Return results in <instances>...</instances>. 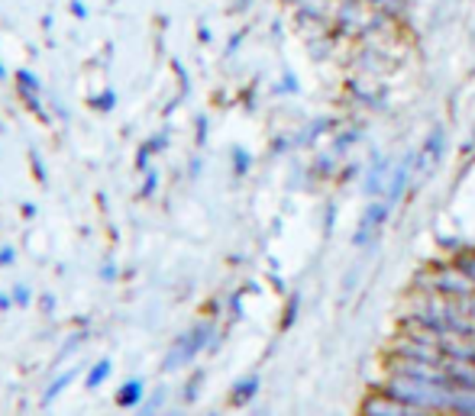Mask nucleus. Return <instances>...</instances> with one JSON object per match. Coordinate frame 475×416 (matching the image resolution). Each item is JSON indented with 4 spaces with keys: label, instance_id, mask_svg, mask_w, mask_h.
Returning a JSON list of instances; mask_svg holds the SVG:
<instances>
[{
    "label": "nucleus",
    "instance_id": "29",
    "mask_svg": "<svg viewBox=\"0 0 475 416\" xmlns=\"http://www.w3.org/2000/svg\"><path fill=\"white\" fill-rule=\"evenodd\" d=\"M142 146L150 148L152 156H159V152H165V146H169V133H156V136H152V139L142 142Z\"/></svg>",
    "mask_w": 475,
    "mask_h": 416
},
{
    "label": "nucleus",
    "instance_id": "30",
    "mask_svg": "<svg viewBox=\"0 0 475 416\" xmlns=\"http://www.w3.org/2000/svg\"><path fill=\"white\" fill-rule=\"evenodd\" d=\"M356 175H359V165H343V168L336 171L334 181H336V184H353Z\"/></svg>",
    "mask_w": 475,
    "mask_h": 416
},
{
    "label": "nucleus",
    "instance_id": "2",
    "mask_svg": "<svg viewBox=\"0 0 475 416\" xmlns=\"http://www.w3.org/2000/svg\"><path fill=\"white\" fill-rule=\"evenodd\" d=\"M213 332H217V320H198L191 330H185L181 336H175V342L169 346L162 359V371L171 374V371H185L201 352H207L213 342Z\"/></svg>",
    "mask_w": 475,
    "mask_h": 416
},
{
    "label": "nucleus",
    "instance_id": "5",
    "mask_svg": "<svg viewBox=\"0 0 475 416\" xmlns=\"http://www.w3.org/2000/svg\"><path fill=\"white\" fill-rule=\"evenodd\" d=\"M388 217H391V210H388L385 200H369V207L362 210L359 226H356V233H353V246L356 249L372 246V239L382 233V226L388 223Z\"/></svg>",
    "mask_w": 475,
    "mask_h": 416
},
{
    "label": "nucleus",
    "instance_id": "10",
    "mask_svg": "<svg viewBox=\"0 0 475 416\" xmlns=\"http://www.w3.org/2000/svg\"><path fill=\"white\" fill-rule=\"evenodd\" d=\"M443 374H447L449 388H456V391H475V365H472V361L443 359Z\"/></svg>",
    "mask_w": 475,
    "mask_h": 416
},
{
    "label": "nucleus",
    "instance_id": "11",
    "mask_svg": "<svg viewBox=\"0 0 475 416\" xmlns=\"http://www.w3.org/2000/svg\"><path fill=\"white\" fill-rule=\"evenodd\" d=\"M259 391H263V378L259 374H246V378H240V381L230 388V407H249V403L259 397Z\"/></svg>",
    "mask_w": 475,
    "mask_h": 416
},
{
    "label": "nucleus",
    "instance_id": "27",
    "mask_svg": "<svg viewBox=\"0 0 475 416\" xmlns=\"http://www.w3.org/2000/svg\"><path fill=\"white\" fill-rule=\"evenodd\" d=\"M29 165H33V175H36V181L39 184H46L49 181V178H46V165H43V156H39V152H29Z\"/></svg>",
    "mask_w": 475,
    "mask_h": 416
},
{
    "label": "nucleus",
    "instance_id": "3",
    "mask_svg": "<svg viewBox=\"0 0 475 416\" xmlns=\"http://www.w3.org/2000/svg\"><path fill=\"white\" fill-rule=\"evenodd\" d=\"M385 374L414 378V381H440V384H447L443 361H440V365H433V361H414V359H395V355H388V359H385Z\"/></svg>",
    "mask_w": 475,
    "mask_h": 416
},
{
    "label": "nucleus",
    "instance_id": "39",
    "mask_svg": "<svg viewBox=\"0 0 475 416\" xmlns=\"http://www.w3.org/2000/svg\"><path fill=\"white\" fill-rule=\"evenodd\" d=\"M39 307H43V313H52V310H56V297H52V294H43Z\"/></svg>",
    "mask_w": 475,
    "mask_h": 416
},
{
    "label": "nucleus",
    "instance_id": "31",
    "mask_svg": "<svg viewBox=\"0 0 475 416\" xmlns=\"http://www.w3.org/2000/svg\"><path fill=\"white\" fill-rule=\"evenodd\" d=\"M117 278H120V269H117L114 261H104L100 265V281H117Z\"/></svg>",
    "mask_w": 475,
    "mask_h": 416
},
{
    "label": "nucleus",
    "instance_id": "6",
    "mask_svg": "<svg viewBox=\"0 0 475 416\" xmlns=\"http://www.w3.org/2000/svg\"><path fill=\"white\" fill-rule=\"evenodd\" d=\"M443 148H447V129L433 127L427 139L420 142V152H414V175H420V181L437 168V162L443 158Z\"/></svg>",
    "mask_w": 475,
    "mask_h": 416
},
{
    "label": "nucleus",
    "instance_id": "22",
    "mask_svg": "<svg viewBox=\"0 0 475 416\" xmlns=\"http://www.w3.org/2000/svg\"><path fill=\"white\" fill-rule=\"evenodd\" d=\"M201 388H204V371H194L191 378L185 381V388H181V401H185L188 407H191V403L201 397Z\"/></svg>",
    "mask_w": 475,
    "mask_h": 416
},
{
    "label": "nucleus",
    "instance_id": "26",
    "mask_svg": "<svg viewBox=\"0 0 475 416\" xmlns=\"http://www.w3.org/2000/svg\"><path fill=\"white\" fill-rule=\"evenodd\" d=\"M10 294H14V304L16 307H33V290H29L26 284H16Z\"/></svg>",
    "mask_w": 475,
    "mask_h": 416
},
{
    "label": "nucleus",
    "instance_id": "1",
    "mask_svg": "<svg viewBox=\"0 0 475 416\" xmlns=\"http://www.w3.org/2000/svg\"><path fill=\"white\" fill-rule=\"evenodd\" d=\"M378 391L391 394L395 401L408 403L414 410H424L433 416H447L449 413V397L453 388L440 381H414V378H398V374H385L382 381L376 384Z\"/></svg>",
    "mask_w": 475,
    "mask_h": 416
},
{
    "label": "nucleus",
    "instance_id": "19",
    "mask_svg": "<svg viewBox=\"0 0 475 416\" xmlns=\"http://www.w3.org/2000/svg\"><path fill=\"white\" fill-rule=\"evenodd\" d=\"M449 416H475V391H456L449 397Z\"/></svg>",
    "mask_w": 475,
    "mask_h": 416
},
{
    "label": "nucleus",
    "instance_id": "35",
    "mask_svg": "<svg viewBox=\"0 0 475 416\" xmlns=\"http://www.w3.org/2000/svg\"><path fill=\"white\" fill-rule=\"evenodd\" d=\"M14 294L10 290H0V313H7V310H14Z\"/></svg>",
    "mask_w": 475,
    "mask_h": 416
},
{
    "label": "nucleus",
    "instance_id": "33",
    "mask_svg": "<svg viewBox=\"0 0 475 416\" xmlns=\"http://www.w3.org/2000/svg\"><path fill=\"white\" fill-rule=\"evenodd\" d=\"M14 261H16V249H14V246H4V249H0V269H10Z\"/></svg>",
    "mask_w": 475,
    "mask_h": 416
},
{
    "label": "nucleus",
    "instance_id": "45",
    "mask_svg": "<svg viewBox=\"0 0 475 416\" xmlns=\"http://www.w3.org/2000/svg\"><path fill=\"white\" fill-rule=\"evenodd\" d=\"M211 416H221V413H211Z\"/></svg>",
    "mask_w": 475,
    "mask_h": 416
},
{
    "label": "nucleus",
    "instance_id": "25",
    "mask_svg": "<svg viewBox=\"0 0 475 416\" xmlns=\"http://www.w3.org/2000/svg\"><path fill=\"white\" fill-rule=\"evenodd\" d=\"M91 107H94V110H100V113H110L117 107V91H114V87L100 91L98 97H91Z\"/></svg>",
    "mask_w": 475,
    "mask_h": 416
},
{
    "label": "nucleus",
    "instance_id": "28",
    "mask_svg": "<svg viewBox=\"0 0 475 416\" xmlns=\"http://www.w3.org/2000/svg\"><path fill=\"white\" fill-rule=\"evenodd\" d=\"M298 94V78H294V75H291V71H284L282 75V81H278L275 85V94Z\"/></svg>",
    "mask_w": 475,
    "mask_h": 416
},
{
    "label": "nucleus",
    "instance_id": "13",
    "mask_svg": "<svg viewBox=\"0 0 475 416\" xmlns=\"http://www.w3.org/2000/svg\"><path fill=\"white\" fill-rule=\"evenodd\" d=\"M362 136H366V127H362V123H343V129L334 136V148H330V152H334L336 158L349 156L353 146L362 139Z\"/></svg>",
    "mask_w": 475,
    "mask_h": 416
},
{
    "label": "nucleus",
    "instance_id": "42",
    "mask_svg": "<svg viewBox=\"0 0 475 416\" xmlns=\"http://www.w3.org/2000/svg\"><path fill=\"white\" fill-rule=\"evenodd\" d=\"M162 416H185L181 410H169V413H162Z\"/></svg>",
    "mask_w": 475,
    "mask_h": 416
},
{
    "label": "nucleus",
    "instance_id": "14",
    "mask_svg": "<svg viewBox=\"0 0 475 416\" xmlns=\"http://www.w3.org/2000/svg\"><path fill=\"white\" fill-rule=\"evenodd\" d=\"M336 127H340V123L326 120V117H320V120H311V123H307L305 129H301L298 136H294V139H291V146H301V148H307V146H314V142H317L320 136L334 133Z\"/></svg>",
    "mask_w": 475,
    "mask_h": 416
},
{
    "label": "nucleus",
    "instance_id": "37",
    "mask_svg": "<svg viewBox=\"0 0 475 416\" xmlns=\"http://www.w3.org/2000/svg\"><path fill=\"white\" fill-rule=\"evenodd\" d=\"M194 142H198V146L207 142V117H198V136H194Z\"/></svg>",
    "mask_w": 475,
    "mask_h": 416
},
{
    "label": "nucleus",
    "instance_id": "21",
    "mask_svg": "<svg viewBox=\"0 0 475 416\" xmlns=\"http://www.w3.org/2000/svg\"><path fill=\"white\" fill-rule=\"evenodd\" d=\"M449 261H453L456 269H460L462 275H466L469 281L475 284V252H472V249H469V246H466V249H460V252H456V255H449Z\"/></svg>",
    "mask_w": 475,
    "mask_h": 416
},
{
    "label": "nucleus",
    "instance_id": "36",
    "mask_svg": "<svg viewBox=\"0 0 475 416\" xmlns=\"http://www.w3.org/2000/svg\"><path fill=\"white\" fill-rule=\"evenodd\" d=\"M240 313H243V294L236 290V294L230 297V317H240Z\"/></svg>",
    "mask_w": 475,
    "mask_h": 416
},
{
    "label": "nucleus",
    "instance_id": "20",
    "mask_svg": "<svg viewBox=\"0 0 475 416\" xmlns=\"http://www.w3.org/2000/svg\"><path fill=\"white\" fill-rule=\"evenodd\" d=\"M230 162H233V175L236 178H246L253 171V156H249V148L233 146L230 148Z\"/></svg>",
    "mask_w": 475,
    "mask_h": 416
},
{
    "label": "nucleus",
    "instance_id": "23",
    "mask_svg": "<svg viewBox=\"0 0 475 416\" xmlns=\"http://www.w3.org/2000/svg\"><path fill=\"white\" fill-rule=\"evenodd\" d=\"M298 313H301V294H291L288 304H284V310H282V330L284 332L298 323Z\"/></svg>",
    "mask_w": 475,
    "mask_h": 416
},
{
    "label": "nucleus",
    "instance_id": "24",
    "mask_svg": "<svg viewBox=\"0 0 475 416\" xmlns=\"http://www.w3.org/2000/svg\"><path fill=\"white\" fill-rule=\"evenodd\" d=\"M159 178H162V175H159L156 168H146V171H142V184H139V200H150L152 194L159 191Z\"/></svg>",
    "mask_w": 475,
    "mask_h": 416
},
{
    "label": "nucleus",
    "instance_id": "16",
    "mask_svg": "<svg viewBox=\"0 0 475 416\" xmlns=\"http://www.w3.org/2000/svg\"><path fill=\"white\" fill-rule=\"evenodd\" d=\"M110 374H114V361H110V359H98L85 371V388L88 391H100L107 381H110Z\"/></svg>",
    "mask_w": 475,
    "mask_h": 416
},
{
    "label": "nucleus",
    "instance_id": "34",
    "mask_svg": "<svg viewBox=\"0 0 475 416\" xmlns=\"http://www.w3.org/2000/svg\"><path fill=\"white\" fill-rule=\"evenodd\" d=\"M221 310H223V300H217V297H213V300H207L204 317H207V320H217V317H221Z\"/></svg>",
    "mask_w": 475,
    "mask_h": 416
},
{
    "label": "nucleus",
    "instance_id": "9",
    "mask_svg": "<svg viewBox=\"0 0 475 416\" xmlns=\"http://www.w3.org/2000/svg\"><path fill=\"white\" fill-rule=\"evenodd\" d=\"M388 175H391V158L376 152V156H372V165L366 168V175H362V191H366V198L369 200L382 198L385 184H388Z\"/></svg>",
    "mask_w": 475,
    "mask_h": 416
},
{
    "label": "nucleus",
    "instance_id": "44",
    "mask_svg": "<svg viewBox=\"0 0 475 416\" xmlns=\"http://www.w3.org/2000/svg\"><path fill=\"white\" fill-rule=\"evenodd\" d=\"M466 246H469V249H472V252H475V242H466Z\"/></svg>",
    "mask_w": 475,
    "mask_h": 416
},
{
    "label": "nucleus",
    "instance_id": "40",
    "mask_svg": "<svg viewBox=\"0 0 475 416\" xmlns=\"http://www.w3.org/2000/svg\"><path fill=\"white\" fill-rule=\"evenodd\" d=\"M466 156H475V129H472V136H469V142H466Z\"/></svg>",
    "mask_w": 475,
    "mask_h": 416
},
{
    "label": "nucleus",
    "instance_id": "43",
    "mask_svg": "<svg viewBox=\"0 0 475 416\" xmlns=\"http://www.w3.org/2000/svg\"><path fill=\"white\" fill-rule=\"evenodd\" d=\"M4 78H7V68H4V65H0V81H4Z\"/></svg>",
    "mask_w": 475,
    "mask_h": 416
},
{
    "label": "nucleus",
    "instance_id": "41",
    "mask_svg": "<svg viewBox=\"0 0 475 416\" xmlns=\"http://www.w3.org/2000/svg\"><path fill=\"white\" fill-rule=\"evenodd\" d=\"M23 217H36V207L33 204H23Z\"/></svg>",
    "mask_w": 475,
    "mask_h": 416
},
{
    "label": "nucleus",
    "instance_id": "18",
    "mask_svg": "<svg viewBox=\"0 0 475 416\" xmlns=\"http://www.w3.org/2000/svg\"><path fill=\"white\" fill-rule=\"evenodd\" d=\"M165 401H169V391L156 388L152 394H146V401L133 410V416H162L165 413Z\"/></svg>",
    "mask_w": 475,
    "mask_h": 416
},
{
    "label": "nucleus",
    "instance_id": "38",
    "mask_svg": "<svg viewBox=\"0 0 475 416\" xmlns=\"http://www.w3.org/2000/svg\"><path fill=\"white\" fill-rule=\"evenodd\" d=\"M71 14L78 16V20H85V16H88V7L81 4V0H71Z\"/></svg>",
    "mask_w": 475,
    "mask_h": 416
},
{
    "label": "nucleus",
    "instance_id": "12",
    "mask_svg": "<svg viewBox=\"0 0 475 416\" xmlns=\"http://www.w3.org/2000/svg\"><path fill=\"white\" fill-rule=\"evenodd\" d=\"M142 401H146V381L142 378H127L114 394V403L120 410H136Z\"/></svg>",
    "mask_w": 475,
    "mask_h": 416
},
{
    "label": "nucleus",
    "instance_id": "8",
    "mask_svg": "<svg viewBox=\"0 0 475 416\" xmlns=\"http://www.w3.org/2000/svg\"><path fill=\"white\" fill-rule=\"evenodd\" d=\"M14 85H16V94H20V100L26 104V110H33L43 123L49 120V117H46V107H43V87H39V78H36L33 71L20 68L14 75Z\"/></svg>",
    "mask_w": 475,
    "mask_h": 416
},
{
    "label": "nucleus",
    "instance_id": "15",
    "mask_svg": "<svg viewBox=\"0 0 475 416\" xmlns=\"http://www.w3.org/2000/svg\"><path fill=\"white\" fill-rule=\"evenodd\" d=\"M81 374V368L75 365V368H68V371H62L58 374V378H52L49 384H46V391H43V407H52V403L58 401V397L65 394V391L71 388V381H75V378H78Z\"/></svg>",
    "mask_w": 475,
    "mask_h": 416
},
{
    "label": "nucleus",
    "instance_id": "17",
    "mask_svg": "<svg viewBox=\"0 0 475 416\" xmlns=\"http://www.w3.org/2000/svg\"><path fill=\"white\" fill-rule=\"evenodd\" d=\"M336 171H340V158L334 152H317V158L311 162V175L317 181H330V178H336Z\"/></svg>",
    "mask_w": 475,
    "mask_h": 416
},
{
    "label": "nucleus",
    "instance_id": "4",
    "mask_svg": "<svg viewBox=\"0 0 475 416\" xmlns=\"http://www.w3.org/2000/svg\"><path fill=\"white\" fill-rule=\"evenodd\" d=\"M359 416H433V413H424V410H414V407H408V403L395 401L391 394H385V391L372 388L369 394L362 397Z\"/></svg>",
    "mask_w": 475,
    "mask_h": 416
},
{
    "label": "nucleus",
    "instance_id": "32",
    "mask_svg": "<svg viewBox=\"0 0 475 416\" xmlns=\"http://www.w3.org/2000/svg\"><path fill=\"white\" fill-rule=\"evenodd\" d=\"M150 158H152L150 148L139 146V152H136V171H146V168H150Z\"/></svg>",
    "mask_w": 475,
    "mask_h": 416
},
{
    "label": "nucleus",
    "instance_id": "7",
    "mask_svg": "<svg viewBox=\"0 0 475 416\" xmlns=\"http://www.w3.org/2000/svg\"><path fill=\"white\" fill-rule=\"evenodd\" d=\"M411 178H414V152H408L401 162L391 168V175H388V184H385V204H388V210H395L401 200H405V194H408V184H411Z\"/></svg>",
    "mask_w": 475,
    "mask_h": 416
}]
</instances>
